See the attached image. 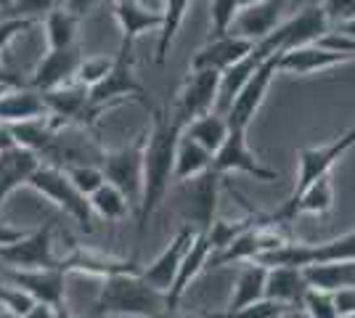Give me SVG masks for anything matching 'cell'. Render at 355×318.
<instances>
[{"label":"cell","mask_w":355,"mask_h":318,"mask_svg":"<svg viewBox=\"0 0 355 318\" xmlns=\"http://www.w3.org/2000/svg\"><path fill=\"white\" fill-rule=\"evenodd\" d=\"M186 120L175 112V106L164 104L154 112V125L151 133L144 141V191H141V204H138V244L146 236L148 220L159 210L164 202L170 183L175 181V152L178 141L183 136Z\"/></svg>","instance_id":"6da1fadb"},{"label":"cell","mask_w":355,"mask_h":318,"mask_svg":"<svg viewBox=\"0 0 355 318\" xmlns=\"http://www.w3.org/2000/svg\"><path fill=\"white\" fill-rule=\"evenodd\" d=\"M167 310V297L138 273H117L101 281L93 318H157Z\"/></svg>","instance_id":"7a4b0ae2"},{"label":"cell","mask_w":355,"mask_h":318,"mask_svg":"<svg viewBox=\"0 0 355 318\" xmlns=\"http://www.w3.org/2000/svg\"><path fill=\"white\" fill-rule=\"evenodd\" d=\"M30 188H35L37 194L48 202H53L67 218H72L77 226L83 228L85 233L93 231V210H90L88 197H83L77 188L72 186V181L67 178V173L56 165H37V170L32 173Z\"/></svg>","instance_id":"3957f363"},{"label":"cell","mask_w":355,"mask_h":318,"mask_svg":"<svg viewBox=\"0 0 355 318\" xmlns=\"http://www.w3.org/2000/svg\"><path fill=\"white\" fill-rule=\"evenodd\" d=\"M220 178L212 167L207 173L196 175L191 181H183L178 188V210L186 226L196 228V231H209V226L218 220L215 210H218V194H220Z\"/></svg>","instance_id":"277c9868"},{"label":"cell","mask_w":355,"mask_h":318,"mask_svg":"<svg viewBox=\"0 0 355 318\" xmlns=\"http://www.w3.org/2000/svg\"><path fill=\"white\" fill-rule=\"evenodd\" d=\"M144 141L146 138H138L130 146L106 152L98 165L106 183H112L117 191H122V197L130 202L135 212H138L141 191H144Z\"/></svg>","instance_id":"5b68a950"},{"label":"cell","mask_w":355,"mask_h":318,"mask_svg":"<svg viewBox=\"0 0 355 318\" xmlns=\"http://www.w3.org/2000/svg\"><path fill=\"white\" fill-rule=\"evenodd\" d=\"M119 98H135L144 106H148L146 91L133 75V53H125V51H119L114 56V67L109 69V75L88 91V114L114 104Z\"/></svg>","instance_id":"8992f818"},{"label":"cell","mask_w":355,"mask_h":318,"mask_svg":"<svg viewBox=\"0 0 355 318\" xmlns=\"http://www.w3.org/2000/svg\"><path fill=\"white\" fill-rule=\"evenodd\" d=\"M279 59H282V51L273 53L268 61H263L254 69V75L241 85V91L236 93L234 104L228 106V112H225L228 127H239V130H247L250 127V122L254 120V114L260 112V106H263L268 91H270L273 77L279 75Z\"/></svg>","instance_id":"52a82bcc"},{"label":"cell","mask_w":355,"mask_h":318,"mask_svg":"<svg viewBox=\"0 0 355 318\" xmlns=\"http://www.w3.org/2000/svg\"><path fill=\"white\" fill-rule=\"evenodd\" d=\"M0 260L16 271L59 268V258L53 255V223L27 231V236L16 244L0 247Z\"/></svg>","instance_id":"ba28073f"},{"label":"cell","mask_w":355,"mask_h":318,"mask_svg":"<svg viewBox=\"0 0 355 318\" xmlns=\"http://www.w3.org/2000/svg\"><path fill=\"white\" fill-rule=\"evenodd\" d=\"M212 170L218 175L244 173V175H252L254 181L263 183L279 181V173L257 159V154L252 152L250 143H247V130H239V127H228V138L223 141V146L212 157Z\"/></svg>","instance_id":"9c48e42d"},{"label":"cell","mask_w":355,"mask_h":318,"mask_svg":"<svg viewBox=\"0 0 355 318\" xmlns=\"http://www.w3.org/2000/svg\"><path fill=\"white\" fill-rule=\"evenodd\" d=\"M355 146V125L342 133L340 138H334L331 143H324V146H311V149H302L297 154V181L295 188L289 197H297L300 191H305L311 183H315L318 178H326L331 173V167L340 162L345 154Z\"/></svg>","instance_id":"30bf717a"},{"label":"cell","mask_w":355,"mask_h":318,"mask_svg":"<svg viewBox=\"0 0 355 318\" xmlns=\"http://www.w3.org/2000/svg\"><path fill=\"white\" fill-rule=\"evenodd\" d=\"M0 279L19 287L21 292H27L35 303L48 305V308L67 305V273L61 271V268H43V271L6 268V271L0 273Z\"/></svg>","instance_id":"8fae6325"},{"label":"cell","mask_w":355,"mask_h":318,"mask_svg":"<svg viewBox=\"0 0 355 318\" xmlns=\"http://www.w3.org/2000/svg\"><path fill=\"white\" fill-rule=\"evenodd\" d=\"M218 93H220V75L209 69H189V77L178 93L175 112L186 122L205 117L215 112L218 106Z\"/></svg>","instance_id":"7c38bea8"},{"label":"cell","mask_w":355,"mask_h":318,"mask_svg":"<svg viewBox=\"0 0 355 318\" xmlns=\"http://www.w3.org/2000/svg\"><path fill=\"white\" fill-rule=\"evenodd\" d=\"M83 51L80 46L74 48H61V51H48L43 59L37 61L35 72L30 77V88L40 93L56 91L64 85H72V80H77V69L83 64Z\"/></svg>","instance_id":"4fadbf2b"},{"label":"cell","mask_w":355,"mask_h":318,"mask_svg":"<svg viewBox=\"0 0 355 318\" xmlns=\"http://www.w3.org/2000/svg\"><path fill=\"white\" fill-rule=\"evenodd\" d=\"M193 236H196V228L183 223V226L178 228L175 236L170 239V244L162 249V255L154 260V263H148L146 268H141V279H144L146 284H151L154 289H159L162 294H167L170 287H173V281H175L180 260L186 255L189 244L193 242Z\"/></svg>","instance_id":"5bb4252c"},{"label":"cell","mask_w":355,"mask_h":318,"mask_svg":"<svg viewBox=\"0 0 355 318\" xmlns=\"http://www.w3.org/2000/svg\"><path fill=\"white\" fill-rule=\"evenodd\" d=\"M254 43L244 40V37H236L234 32L231 35H223V37H209L205 46L193 53L189 69H209V72H218V75H225L234 64L244 59L252 51Z\"/></svg>","instance_id":"9a60e30c"},{"label":"cell","mask_w":355,"mask_h":318,"mask_svg":"<svg viewBox=\"0 0 355 318\" xmlns=\"http://www.w3.org/2000/svg\"><path fill=\"white\" fill-rule=\"evenodd\" d=\"M209 258H212V244H209L207 231H196L193 242L189 244L186 255H183V260H180V268H178V273H175V281H173L170 292L164 294V297H167V310H178V305H180V300H183V294H186L189 287L196 281V276L207 268Z\"/></svg>","instance_id":"2e32d148"},{"label":"cell","mask_w":355,"mask_h":318,"mask_svg":"<svg viewBox=\"0 0 355 318\" xmlns=\"http://www.w3.org/2000/svg\"><path fill=\"white\" fill-rule=\"evenodd\" d=\"M112 8H114L119 32H122L119 51H125V53H133V43L144 32H159V27H162V11H151L141 0H114Z\"/></svg>","instance_id":"e0dca14e"},{"label":"cell","mask_w":355,"mask_h":318,"mask_svg":"<svg viewBox=\"0 0 355 318\" xmlns=\"http://www.w3.org/2000/svg\"><path fill=\"white\" fill-rule=\"evenodd\" d=\"M59 268L67 276L69 273H85V276H96V279H109V276H117V273H138L141 265L135 260H122L112 258L104 252H96V249H74L67 258H59Z\"/></svg>","instance_id":"ac0fdd59"},{"label":"cell","mask_w":355,"mask_h":318,"mask_svg":"<svg viewBox=\"0 0 355 318\" xmlns=\"http://www.w3.org/2000/svg\"><path fill=\"white\" fill-rule=\"evenodd\" d=\"M284 6H286V0H260V3H254V6L241 8L231 32H234L236 37H244V40H250V43H257V40L268 37L270 32L282 24L279 19H282Z\"/></svg>","instance_id":"d6986e66"},{"label":"cell","mask_w":355,"mask_h":318,"mask_svg":"<svg viewBox=\"0 0 355 318\" xmlns=\"http://www.w3.org/2000/svg\"><path fill=\"white\" fill-rule=\"evenodd\" d=\"M48 117V106L43 101V93L30 88V85H19L8 88L0 96V122L3 125H21V122L43 120Z\"/></svg>","instance_id":"ffe728a7"},{"label":"cell","mask_w":355,"mask_h":318,"mask_svg":"<svg viewBox=\"0 0 355 318\" xmlns=\"http://www.w3.org/2000/svg\"><path fill=\"white\" fill-rule=\"evenodd\" d=\"M355 61L353 56H342V53H331L321 46H300L282 51V59H279V72H292V75H313V72H324L331 67H340V64H350Z\"/></svg>","instance_id":"44dd1931"},{"label":"cell","mask_w":355,"mask_h":318,"mask_svg":"<svg viewBox=\"0 0 355 318\" xmlns=\"http://www.w3.org/2000/svg\"><path fill=\"white\" fill-rule=\"evenodd\" d=\"M37 165H40V157L21 149V146L0 152V207L6 204V199L11 197L19 186L30 183Z\"/></svg>","instance_id":"7402d4cb"},{"label":"cell","mask_w":355,"mask_h":318,"mask_svg":"<svg viewBox=\"0 0 355 318\" xmlns=\"http://www.w3.org/2000/svg\"><path fill=\"white\" fill-rule=\"evenodd\" d=\"M305 292H308V281H305L302 268H289V265L268 268L266 300L279 303L284 308H300Z\"/></svg>","instance_id":"603a6c76"},{"label":"cell","mask_w":355,"mask_h":318,"mask_svg":"<svg viewBox=\"0 0 355 318\" xmlns=\"http://www.w3.org/2000/svg\"><path fill=\"white\" fill-rule=\"evenodd\" d=\"M266 279H268V268L260 265V263H244V268L239 271L236 284H234V292H231V300L225 305L223 313H234V310H241L247 305H254L260 300H266Z\"/></svg>","instance_id":"cb8c5ba5"},{"label":"cell","mask_w":355,"mask_h":318,"mask_svg":"<svg viewBox=\"0 0 355 318\" xmlns=\"http://www.w3.org/2000/svg\"><path fill=\"white\" fill-rule=\"evenodd\" d=\"M266 252V244H263V223H260V215H257V223L250 226L244 233H239L234 242L228 244L225 249L215 252L209 258L207 265L212 268H220V265H231V263H252Z\"/></svg>","instance_id":"d4e9b609"},{"label":"cell","mask_w":355,"mask_h":318,"mask_svg":"<svg viewBox=\"0 0 355 318\" xmlns=\"http://www.w3.org/2000/svg\"><path fill=\"white\" fill-rule=\"evenodd\" d=\"M43 101L53 120H77V117H85V112H88V88L80 85V82L77 85H64V88L43 93Z\"/></svg>","instance_id":"484cf974"},{"label":"cell","mask_w":355,"mask_h":318,"mask_svg":"<svg viewBox=\"0 0 355 318\" xmlns=\"http://www.w3.org/2000/svg\"><path fill=\"white\" fill-rule=\"evenodd\" d=\"M305 281L311 289H321V292H340V289L355 287V260H345V263H321V265H308L302 268Z\"/></svg>","instance_id":"4316f807"},{"label":"cell","mask_w":355,"mask_h":318,"mask_svg":"<svg viewBox=\"0 0 355 318\" xmlns=\"http://www.w3.org/2000/svg\"><path fill=\"white\" fill-rule=\"evenodd\" d=\"M193 0H164V8H162V27L157 32V56L154 61L162 67L167 56H170V48L175 43L178 32H180V24L183 19L189 14Z\"/></svg>","instance_id":"83f0119b"},{"label":"cell","mask_w":355,"mask_h":318,"mask_svg":"<svg viewBox=\"0 0 355 318\" xmlns=\"http://www.w3.org/2000/svg\"><path fill=\"white\" fill-rule=\"evenodd\" d=\"M183 136L196 141L199 146H205L215 157V152L223 146V141L228 138V120L223 114H218V112H209L205 117H196V120L186 122Z\"/></svg>","instance_id":"f1b7e54d"},{"label":"cell","mask_w":355,"mask_h":318,"mask_svg":"<svg viewBox=\"0 0 355 318\" xmlns=\"http://www.w3.org/2000/svg\"><path fill=\"white\" fill-rule=\"evenodd\" d=\"M209 167H212V154L205 146H199L196 141H191V138L180 136L175 152V181H191L196 175L207 173Z\"/></svg>","instance_id":"f546056e"},{"label":"cell","mask_w":355,"mask_h":318,"mask_svg":"<svg viewBox=\"0 0 355 318\" xmlns=\"http://www.w3.org/2000/svg\"><path fill=\"white\" fill-rule=\"evenodd\" d=\"M77 27H80V16L72 14L69 8H56L45 14V37L51 51L77 46Z\"/></svg>","instance_id":"4dcf8cb0"},{"label":"cell","mask_w":355,"mask_h":318,"mask_svg":"<svg viewBox=\"0 0 355 318\" xmlns=\"http://www.w3.org/2000/svg\"><path fill=\"white\" fill-rule=\"evenodd\" d=\"M88 202H90L93 215H101V218L109 220V223H119V220H125V218H128V212L133 210V207H130V202L122 197V191H117L112 183H104V186H101V188H98Z\"/></svg>","instance_id":"1f68e13d"},{"label":"cell","mask_w":355,"mask_h":318,"mask_svg":"<svg viewBox=\"0 0 355 318\" xmlns=\"http://www.w3.org/2000/svg\"><path fill=\"white\" fill-rule=\"evenodd\" d=\"M241 11V0H209V37L231 35Z\"/></svg>","instance_id":"d6a6232c"},{"label":"cell","mask_w":355,"mask_h":318,"mask_svg":"<svg viewBox=\"0 0 355 318\" xmlns=\"http://www.w3.org/2000/svg\"><path fill=\"white\" fill-rule=\"evenodd\" d=\"M61 170L67 173V178L72 181L74 188L88 199L106 183L104 173H101L98 165H69V167H61Z\"/></svg>","instance_id":"836d02e7"},{"label":"cell","mask_w":355,"mask_h":318,"mask_svg":"<svg viewBox=\"0 0 355 318\" xmlns=\"http://www.w3.org/2000/svg\"><path fill=\"white\" fill-rule=\"evenodd\" d=\"M257 223V215H252V218H247V220H215L212 226H209L207 236H209V244H212V255L215 252H220V249H225L228 244L236 239L239 233H244L250 226H254Z\"/></svg>","instance_id":"e575fe53"},{"label":"cell","mask_w":355,"mask_h":318,"mask_svg":"<svg viewBox=\"0 0 355 318\" xmlns=\"http://www.w3.org/2000/svg\"><path fill=\"white\" fill-rule=\"evenodd\" d=\"M114 67V59H106V56H85L83 64H80V69H77V80L74 82H80V85H85V88H93V85H98L106 75H109V69Z\"/></svg>","instance_id":"d590c367"},{"label":"cell","mask_w":355,"mask_h":318,"mask_svg":"<svg viewBox=\"0 0 355 318\" xmlns=\"http://www.w3.org/2000/svg\"><path fill=\"white\" fill-rule=\"evenodd\" d=\"M300 308H302L311 318H337V308H334L331 292H321V289L308 287Z\"/></svg>","instance_id":"8d00e7d4"},{"label":"cell","mask_w":355,"mask_h":318,"mask_svg":"<svg viewBox=\"0 0 355 318\" xmlns=\"http://www.w3.org/2000/svg\"><path fill=\"white\" fill-rule=\"evenodd\" d=\"M284 310H289V308H284V305H279V303H270V300H260V303L247 305V308H241V310L220 313V316H215V318H279Z\"/></svg>","instance_id":"74e56055"},{"label":"cell","mask_w":355,"mask_h":318,"mask_svg":"<svg viewBox=\"0 0 355 318\" xmlns=\"http://www.w3.org/2000/svg\"><path fill=\"white\" fill-rule=\"evenodd\" d=\"M59 3H61V0H14V3H11V11H8V16H24V19H35V16L51 14V11L61 8Z\"/></svg>","instance_id":"f35d334b"},{"label":"cell","mask_w":355,"mask_h":318,"mask_svg":"<svg viewBox=\"0 0 355 318\" xmlns=\"http://www.w3.org/2000/svg\"><path fill=\"white\" fill-rule=\"evenodd\" d=\"M35 24V19H24V16H6L0 19V51L8 46L14 37H19L21 32H27Z\"/></svg>","instance_id":"ab89813d"},{"label":"cell","mask_w":355,"mask_h":318,"mask_svg":"<svg viewBox=\"0 0 355 318\" xmlns=\"http://www.w3.org/2000/svg\"><path fill=\"white\" fill-rule=\"evenodd\" d=\"M329 24H342L355 16V0H326L324 3Z\"/></svg>","instance_id":"60d3db41"},{"label":"cell","mask_w":355,"mask_h":318,"mask_svg":"<svg viewBox=\"0 0 355 318\" xmlns=\"http://www.w3.org/2000/svg\"><path fill=\"white\" fill-rule=\"evenodd\" d=\"M331 297H334L337 318H355V287L340 289V292H334Z\"/></svg>","instance_id":"b9f144b4"},{"label":"cell","mask_w":355,"mask_h":318,"mask_svg":"<svg viewBox=\"0 0 355 318\" xmlns=\"http://www.w3.org/2000/svg\"><path fill=\"white\" fill-rule=\"evenodd\" d=\"M27 231L24 228H14L8 223H0V247H8V244H16L19 239H24Z\"/></svg>","instance_id":"7bdbcfd3"},{"label":"cell","mask_w":355,"mask_h":318,"mask_svg":"<svg viewBox=\"0 0 355 318\" xmlns=\"http://www.w3.org/2000/svg\"><path fill=\"white\" fill-rule=\"evenodd\" d=\"M104 3H112V0H67V8L77 16H85L90 8H96V6H104Z\"/></svg>","instance_id":"ee69618b"},{"label":"cell","mask_w":355,"mask_h":318,"mask_svg":"<svg viewBox=\"0 0 355 318\" xmlns=\"http://www.w3.org/2000/svg\"><path fill=\"white\" fill-rule=\"evenodd\" d=\"M19 85H27L21 75H16L11 69H6L3 64H0V88H19Z\"/></svg>","instance_id":"f6af8a7d"},{"label":"cell","mask_w":355,"mask_h":318,"mask_svg":"<svg viewBox=\"0 0 355 318\" xmlns=\"http://www.w3.org/2000/svg\"><path fill=\"white\" fill-rule=\"evenodd\" d=\"M8 149H16V141L11 136V127L0 122V152H8Z\"/></svg>","instance_id":"bcb514c9"},{"label":"cell","mask_w":355,"mask_h":318,"mask_svg":"<svg viewBox=\"0 0 355 318\" xmlns=\"http://www.w3.org/2000/svg\"><path fill=\"white\" fill-rule=\"evenodd\" d=\"M21 318H56V308H48V305H35L27 316H21Z\"/></svg>","instance_id":"7dc6e473"},{"label":"cell","mask_w":355,"mask_h":318,"mask_svg":"<svg viewBox=\"0 0 355 318\" xmlns=\"http://www.w3.org/2000/svg\"><path fill=\"white\" fill-rule=\"evenodd\" d=\"M279 318H311V316H308L302 308H289V310H284Z\"/></svg>","instance_id":"c3c4849f"},{"label":"cell","mask_w":355,"mask_h":318,"mask_svg":"<svg viewBox=\"0 0 355 318\" xmlns=\"http://www.w3.org/2000/svg\"><path fill=\"white\" fill-rule=\"evenodd\" d=\"M56 318H77V316H74L67 305H61V308H56Z\"/></svg>","instance_id":"681fc988"},{"label":"cell","mask_w":355,"mask_h":318,"mask_svg":"<svg viewBox=\"0 0 355 318\" xmlns=\"http://www.w3.org/2000/svg\"><path fill=\"white\" fill-rule=\"evenodd\" d=\"M157 318H178V313L175 310H164V313H159Z\"/></svg>","instance_id":"f907efd6"},{"label":"cell","mask_w":355,"mask_h":318,"mask_svg":"<svg viewBox=\"0 0 355 318\" xmlns=\"http://www.w3.org/2000/svg\"><path fill=\"white\" fill-rule=\"evenodd\" d=\"M254 3H260V0H241V8H247V6H254Z\"/></svg>","instance_id":"816d5d0a"},{"label":"cell","mask_w":355,"mask_h":318,"mask_svg":"<svg viewBox=\"0 0 355 318\" xmlns=\"http://www.w3.org/2000/svg\"><path fill=\"white\" fill-rule=\"evenodd\" d=\"M0 318H16V316H11V313H6V310L0 308Z\"/></svg>","instance_id":"f5cc1de1"},{"label":"cell","mask_w":355,"mask_h":318,"mask_svg":"<svg viewBox=\"0 0 355 318\" xmlns=\"http://www.w3.org/2000/svg\"><path fill=\"white\" fill-rule=\"evenodd\" d=\"M3 91H8V88H0V96H3Z\"/></svg>","instance_id":"db71d44e"},{"label":"cell","mask_w":355,"mask_h":318,"mask_svg":"<svg viewBox=\"0 0 355 318\" xmlns=\"http://www.w3.org/2000/svg\"><path fill=\"white\" fill-rule=\"evenodd\" d=\"M112 3H114V0H112Z\"/></svg>","instance_id":"11a10c76"}]
</instances>
